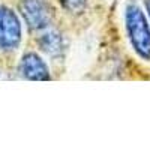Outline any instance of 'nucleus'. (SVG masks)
I'll list each match as a JSON object with an SVG mask.
<instances>
[{"instance_id": "nucleus-6", "label": "nucleus", "mask_w": 150, "mask_h": 150, "mask_svg": "<svg viewBox=\"0 0 150 150\" xmlns=\"http://www.w3.org/2000/svg\"><path fill=\"white\" fill-rule=\"evenodd\" d=\"M66 11H69L71 14H80L84 11L87 0H59Z\"/></svg>"}, {"instance_id": "nucleus-2", "label": "nucleus", "mask_w": 150, "mask_h": 150, "mask_svg": "<svg viewBox=\"0 0 150 150\" xmlns=\"http://www.w3.org/2000/svg\"><path fill=\"white\" fill-rule=\"evenodd\" d=\"M21 21L11 8L0 5V50L12 51L21 44Z\"/></svg>"}, {"instance_id": "nucleus-4", "label": "nucleus", "mask_w": 150, "mask_h": 150, "mask_svg": "<svg viewBox=\"0 0 150 150\" xmlns=\"http://www.w3.org/2000/svg\"><path fill=\"white\" fill-rule=\"evenodd\" d=\"M18 72L23 78L30 81H47L51 78L48 65L36 53H26L18 65Z\"/></svg>"}, {"instance_id": "nucleus-1", "label": "nucleus", "mask_w": 150, "mask_h": 150, "mask_svg": "<svg viewBox=\"0 0 150 150\" xmlns=\"http://www.w3.org/2000/svg\"><path fill=\"white\" fill-rule=\"evenodd\" d=\"M125 23L134 51L143 60H150V26L144 11L138 5H128Z\"/></svg>"}, {"instance_id": "nucleus-3", "label": "nucleus", "mask_w": 150, "mask_h": 150, "mask_svg": "<svg viewBox=\"0 0 150 150\" xmlns=\"http://www.w3.org/2000/svg\"><path fill=\"white\" fill-rule=\"evenodd\" d=\"M20 11L32 30H44L53 21V8L48 0H21Z\"/></svg>"}, {"instance_id": "nucleus-7", "label": "nucleus", "mask_w": 150, "mask_h": 150, "mask_svg": "<svg viewBox=\"0 0 150 150\" xmlns=\"http://www.w3.org/2000/svg\"><path fill=\"white\" fill-rule=\"evenodd\" d=\"M146 8H147V12H149V15H150V0H147V2H146Z\"/></svg>"}, {"instance_id": "nucleus-5", "label": "nucleus", "mask_w": 150, "mask_h": 150, "mask_svg": "<svg viewBox=\"0 0 150 150\" xmlns=\"http://www.w3.org/2000/svg\"><path fill=\"white\" fill-rule=\"evenodd\" d=\"M39 44H41L42 51L47 53L48 56H51V57L60 56L62 51L65 50L63 38H62V35L59 32H56V30H47L42 35Z\"/></svg>"}]
</instances>
